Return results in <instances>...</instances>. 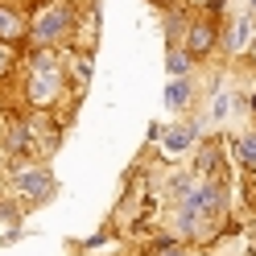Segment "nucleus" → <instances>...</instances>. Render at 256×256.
Wrapping results in <instances>:
<instances>
[{"label": "nucleus", "instance_id": "nucleus-5", "mask_svg": "<svg viewBox=\"0 0 256 256\" xmlns=\"http://www.w3.org/2000/svg\"><path fill=\"white\" fill-rule=\"evenodd\" d=\"M157 136V149H162V157H182V153H194L198 140L206 136V124L198 120V112H190V116L174 120L166 128H153Z\"/></svg>", "mask_w": 256, "mask_h": 256}, {"label": "nucleus", "instance_id": "nucleus-1", "mask_svg": "<svg viewBox=\"0 0 256 256\" xmlns=\"http://www.w3.org/2000/svg\"><path fill=\"white\" fill-rule=\"evenodd\" d=\"M62 50H66V46H62ZM62 50L58 46H25L21 74H17V83H12V95H17V108L54 112V116L66 124L70 112L78 108V95H70V87H66Z\"/></svg>", "mask_w": 256, "mask_h": 256}, {"label": "nucleus", "instance_id": "nucleus-10", "mask_svg": "<svg viewBox=\"0 0 256 256\" xmlns=\"http://www.w3.org/2000/svg\"><path fill=\"white\" fill-rule=\"evenodd\" d=\"M198 100H202V87L194 83V74L170 78V83H166V108L174 112V116H190V112H198Z\"/></svg>", "mask_w": 256, "mask_h": 256}, {"label": "nucleus", "instance_id": "nucleus-20", "mask_svg": "<svg viewBox=\"0 0 256 256\" xmlns=\"http://www.w3.org/2000/svg\"><path fill=\"white\" fill-rule=\"evenodd\" d=\"M0 190H4V157H0Z\"/></svg>", "mask_w": 256, "mask_h": 256}, {"label": "nucleus", "instance_id": "nucleus-6", "mask_svg": "<svg viewBox=\"0 0 256 256\" xmlns=\"http://www.w3.org/2000/svg\"><path fill=\"white\" fill-rule=\"evenodd\" d=\"M178 46H182V50L198 62V66H202V62H211V58L219 54V21L202 17V12H190Z\"/></svg>", "mask_w": 256, "mask_h": 256}, {"label": "nucleus", "instance_id": "nucleus-13", "mask_svg": "<svg viewBox=\"0 0 256 256\" xmlns=\"http://www.w3.org/2000/svg\"><path fill=\"white\" fill-rule=\"evenodd\" d=\"M25 206L8 194V190H0V244H8V240H17L21 228H25Z\"/></svg>", "mask_w": 256, "mask_h": 256}, {"label": "nucleus", "instance_id": "nucleus-2", "mask_svg": "<svg viewBox=\"0 0 256 256\" xmlns=\"http://www.w3.org/2000/svg\"><path fill=\"white\" fill-rule=\"evenodd\" d=\"M4 190L25 211H38V206H50L58 198V174L42 157H8L4 162Z\"/></svg>", "mask_w": 256, "mask_h": 256}, {"label": "nucleus", "instance_id": "nucleus-14", "mask_svg": "<svg viewBox=\"0 0 256 256\" xmlns=\"http://www.w3.org/2000/svg\"><path fill=\"white\" fill-rule=\"evenodd\" d=\"M21 58H25V46H8L0 42V91H8L21 74Z\"/></svg>", "mask_w": 256, "mask_h": 256}, {"label": "nucleus", "instance_id": "nucleus-12", "mask_svg": "<svg viewBox=\"0 0 256 256\" xmlns=\"http://www.w3.org/2000/svg\"><path fill=\"white\" fill-rule=\"evenodd\" d=\"M228 153L232 162L244 170V174H256V128H240V132H228Z\"/></svg>", "mask_w": 256, "mask_h": 256}, {"label": "nucleus", "instance_id": "nucleus-16", "mask_svg": "<svg viewBox=\"0 0 256 256\" xmlns=\"http://www.w3.org/2000/svg\"><path fill=\"white\" fill-rule=\"evenodd\" d=\"M140 256H198V248H190V244H182V240H174V236H157Z\"/></svg>", "mask_w": 256, "mask_h": 256}, {"label": "nucleus", "instance_id": "nucleus-22", "mask_svg": "<svg viewBox=\"0 0 256 256\" xmlns=\"http://www.w3.org/2000/svg\"><path fill=\"white\" fill-rule=\"evenodd\" d=\"M83 256H116V252H83Z\"/></svg>", "mask_w": 256, "mask_h": 256}, {"label": "nucleus", "instance_id": "nucleus-9", "mask_svg": "<svg viewBox=\"0 0 256 256\" xmlns=\"http://www.w3.org/2000/svg\"><path fill=\"white\" fill-rule=\"evenodd\" d=\"M29 38V8L21 0H0V42L25 46Z\"/></svg>", "mask_w": 256, "mask_h": 256}, {"label": "nucleus", "instance_id": "nucleus-7", "mask_svg": "<svg viewBox=\"0 0 256 256\" xmlns=\"http://www.w3.org/2000/svg\"><path fill=\"white\" fill-rule=\"evenodd\" d=\"M252 29H256V25H252L248 12H240V17H223V21H219V54H215V58H240V54L256 42Z\"/></svg>", "mask_w": 256, "mask_h": 256}, {"label": "nucleus", "instance_id": "nucleus-18", "mask_svg": "<svg viewBox=\"0 0 256 256\" xmlns=\"http://www.w3.org/2000/svg\"><path fill=\"white\" fill-rule=\"evenodd\" d=\"M153 8H162V12H170V8H186V0H149Z\"/></svg>", "mask_w": 256, "mask_h": 256}, {"label": "nucleus", "instance_id": "nucleus-24", "mask_svg": "<svg viewBox=\"0 0 256 256\" xmlns=\"http://www.w3.org/2000/svg\"><path fill=\"white\" fill-rule=\"evenodd\" d=\"M252 46H256V42H252Z\"/></svg>", "mask_w": 256, "mask_h": 256}, {"label": "nucleus", "instance_id": "nucleus-3", "mask_svg": "<svg viewBox=\"0 0 256 256\" xmlns=\"http://www.w3.org/2000/svg\"><path fill=\"white\" fill-rule=\"evenodd\" d=\"M83 4L78 0H34L29 4V38L25 46H70Z\"/></svg>", "mask_w": 256, "mask_h": 256}, {"label": "nucleus", "instance_id": "nucleus-19", "mask_svg": "<svg viewBox=\"0 0 256 256\" xmlns=\"http://www.w3.org/2000/svg\"><path fill=\"white\" fill-rule=\"evenodd\" d=\"M244 100H248V112H252V120H256V91H252V95H244Z\"/></svg>", "mask_w": 256, "mask_h": 256}, {"label": "nucleus", "instance_id": "nucleus-21", "mask_svg": "<svg viewBox=\"0 0 256 256\" xmlns=\"http://www.w3.org/2000/svg\"><path fill=\"white\" fill-rule=\"evenodd\" d=\"M248 17H256V0H248Z\"/></svg>", "mask_w": 256, "mask_h": 256}, {"label": "nucleus", "instance_id": "nucleus-15", "mask_svg": "<svg viewBox=\"0 0 256 256\" xmlns=\"http://www.w3.org/2000/svg\"><path fill=\"white\" fill-rule=\"evenodd\" d=\"M194 66H198V62L190 58L182 46H166V74H170V78H186V74H194Z\"/></svg>", "mask_w": 256, "mask_h": 256}, {"label": "nucleus", "instance_id": "nucleus-11", "mask_svg": "<svg viewBox=\"0 0 256 256\" xmlns=\"http://www.w3.org/2000/svg\"><path fill=\"white\" fill-rule=\"evenodd\" d=\"M223 162H228V145L223 140H215V136H202L198 140V149H194V170L198 178H219L223 174Z\"/></svg>", "mask_w": 256, "mask_h": 256}, {"label": "nucleus", "instance_id": "nucleus-17", "mask_svg": "<svg viewBox=\"0 0 256 256\" xmlns=\"http://www.w3.org/2000/svg\"><path fill=\"white\" fill-rule=\"evenodd\" d=\"M186 17H190V8H170L166 17H162V34H166V46H178V42H182Z\"/></svg>", "mask_w": 256, "mask_h": 256}, {"label": "nucleus", "instance_id": "nucleus-8", "mask_svg": "<svg viewBox=\"0 0 256 256\" xmlns=\"http://www.w3.org/2000/svg\"><path fill=\"white\" fill-rule=\"evenodd\" d=\"M95 54H87V50H62V70H66V87H70V95H78L83 100L87 95V87H91V74H95Z\"/></svg>", "mask_w": 256, "mask_h": 256}, {"label": "nucleus", "instance_id": "nucleus-4", "mask_svg": "<svg viewBox=\"0 0 256 256\" xmlns=\"http://www.w3.org/2000/svg\"><path fill=\"white\" fill-rule=\"evenodd\" d=\"M166 228H170L174 240H182V244H190V248H202V244H211V240H219L223 223L190 211V206H166Z\"/></svg>", "mask_w": 256, "mask_h": 256}, {"label": "nucleus", "instance_id": "nucleus-23", "mask_svg": "<svg viewBox=\"0 0 256 256\" xmlns=\"http://www.w3.org/2000/svg\"><path fill=\"white\" fill-rule=\"evenodd\" d=\"M21 4H25V8H29V4H34V0H21Z\"/></svg>", "mask_w": 256, "mask_h": 256}]
</instances>
